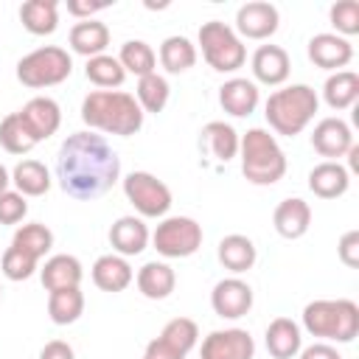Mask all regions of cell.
<instances>
[{
	"mask_svg": "<svg viewBox=\"0 0 359 359\" xmlns=\"http://www.w3.org/2000/svg\"><path fill=\"white\" fill-rule=\"evenodd\" d=\"M331 25L337 28L339 36H353L359 34V3L356 0H337L328 11Z\"/></svg>",
	"mask_w": 359,
	"mask_h": 359,
	"instance_id": "cell-39",
	"label": "cell"
},
{
	"mask_svg": "<svg viewBox=\"0 0 359 359\" xmlns=\"http://www.w3.org/2000/svg\"><path fill=\"white\" fill-rule=\"evenodd\" d=\"M39 278H42V286L48 292H56V289L79 286L84 278V269H81V261L76 255L59 252V255H50L45 261V266L39 269Z\"/></svg>",
	"mask_w": 359,
	"mask_h": 359,
	"instance_id": "cell-22",
	"label": "cell"
},
{
	"mask_svg": "<svg viewBox=\"0 0 359 359\" xmlns=\"http://www.w3.org/2000/svg\"><path fill=\"white\" fill-rule=\"evenodd\" d=\"M146 359H185L182 353H177V351H171L160 337H154L149 345H146V353H143Z\"/></svg>",
	"mask_w": 359,
	"mask_h": 359,
	"instance_id": "cell-46",
	"label": "cell"
},
{
	"mask_svg": "<svg viewBox=\"0 0 359 359\" xmlns=\"http://www.w3.org/2000/svg\"><path fill=\"white\" fill-rule=\"evenodd\" d=\"M264 342H266V351H269L272 359H294L303 348V334H300V325L294 320L275 317L266 325Z\"/></svg>",
	"mask_w": 359,
	"mask_h": 359,
	"instance_id": "cell-20",
	"label": "cell"
},
{
	"mask_svg": "<svg viewBox=\"0 0 359 359\" xmlns=\"http://www.w3.org/2000/svg\"><path fill=\"white\" fill-rule=\"evenodd\" d=\"M0 269L8 280H28L34 272H36V258L25 255L22 250L17 247H8L3 252V261H0Z\"/></svg>",
	"mask_w": 359,
	"mask_h": 359,
	"instance_id": "cell-40",
	"label": "cell"
},
{
	"mask_svg": "<svg viewBox=\"0 0 359 359\" xmlns=\"http://www.w3.org/2000/svg\"><path fill=\"white\" fill-rule=\"evenodd\" d=\"M351 185V171L342 163L323 160L309 171V191L320 199H337L348 191Z\"/></svg>",
	"mask_w": 359,
	"mask_h": 359,
	"instance_id": "cell-19",
	"label": "cell"
},
{
	"mask_svg": "<svg viewBox=\"0 0 359 359\" xmlns=\"http://www.w3.org/2000/svg\"><path fill=\"white\" fill-rule=\"evenodd\" d=\"M280 14L266 0H250L236 11V34L247 39H269L278 31Z\"/></svg>",
	"mask_w": 359,
	"mask_h": 359,
	"instance_id": "cell-11",
	"label": "cell"
},
{
	"mask_svg": "<svg viewBox=\"0 0 359 359\" xmlns=\"http://www.w3.org/2000/svg\"><path fill=\"white\" fill-rule=\"evenodd\" d=\"M202 224L191 216H165L151 233V244L163 258H188L202 247Z\"/></svg>",
	"mask_w": 359,
	"mask_h": 359,
	"instance_id": "cell-8",
	"label": "cell"
},
{
	"mask_svg": "<svg viewBox=\"0 0 359 359\" xmlns=\"http://www.w3.org/2000/svg\"><path fill=\"white\" fill-rule=\"evenodd\" d=\"M118 62H121V67H123L126 73H135V76L140 79V76L154 73L157 56H154V50H151L149 42H143V39H129V42L121 45Z\"/></svg>",
	"mask_w": 359,
	"mask_h": 359,
	"instance_id": "cell-36",
	"label": "cell"
},
{
	"mask_svg": "<svg viewBox=\"0 0 359 359\" xmlns=\"http://www.w3.org/2000/svg\"><path fill=\"white\" fill-rule=\"evenodd\" d=\"M311 146L320 157L339 163L353 149V132L342 118H323L311 132Z\"/></svg>",
	"mask_w": 359,
	"mask_h": 359,
	"instance_id": "cell-12",
	"label": "cell"
},
{
	"mask_svg": "<svg viewBox=\"0 0 359 359\" xmlns=\"http://www.w3.org/2000/svg\"><path fill=\"white\" fill-rule=\"evenodd\" d=\"M135 280H137L140 294L149 297V300H165L174 292V286H177V275H174V269L165 261H149V264H143L137 269V278Z\"/></svg>",
	"mask_w": 359,
	"mask_h": 359,
	"instance_id": "cell-25",
	"label": "cell"
},
{
	"mask_svg": "<svg viewBox=\"0 0 359 359\" xmlns=\"http://www.w3.org/2000/svg\"><path fill=\"white\" fill-rule=\"evenodd\" d=\"M11 247H17V250H22L25 255H31V258H45V252H50V247H53V233L45 227V224H39V222H31V224H22V227H17V233H14V238H11Z\"/></svg>",
	"mask_w": 359,
	"mask_h": 359,
	"instance_id": "cell-35",
	"label": "cell"
},
{
	"mask_svg": "<svg viewBox=\"0 0 359 359\" xmlns=\"http://www.w3.org/2000/svg\"><path fill=\"white\" fill-rule=\"evenodd\" d=\"M317 107H320V98H317L314 87H309V84H289L283 90H275L266 98L264 115H266L269 126L278 135L294 137V135H300L311 123Z\"/></svg>",
	"mask_w": 359,
	"mask_h": 359,
	"instance_id": "cell-3",
	"label": "cell"
},
{
	"mask_svg": "<svg viewBox=\"0 0 359 359\" xmlns=\"http://www.w3.org/2000/svg\"><path fill=\"white\" fill-rule=\"evenodd\" d=\"M202 149H208L219 163H227L238 154V132L224 121H210L202 129Z\"/></svg>",
	"mask_w": 359,
	"mask_h": 359,
	"instance_id": "cell-29",
	"label": "cell"
},
{
	"mask_svg": "<svg viewBox=\"0 0 359 359\" xmlns=\"http://www.w3.org/2000/svg\"><path fill=\"white\" fill-rule=\"evenodd\" d=\"M70 73H73V59L59 45H42L17 62V79L31 90L62 84Z\"/></svg>",
	"mask_w": 359,
	"mask_h": 359,
	"instance_id": "cell-6",
	"label": "cell"
},
{
	"mask_svg": "<svg viewBox=\"0 0 359 359\" xmlns=\"http://www.w3.org/2000/svg\"><path fill=\"white\" fill-rule=\"evenodd\" d=\"M143 359H146V356H143Z\"/></svg>",
	"mask_w": 359,
	"mask_h": 359,
	"instance_id": "cell-49",
	"label": "cell"
},
{
	"mask_svg": "<svg viewBox=\"0 0 359 359\" xmlns=\"http://www.w3.org/2000/svg\"><path fill=\"white\" fill-rule=\"evenodd\" d=\"M107 6H109L107 0H95V3H90V0H67V11L76 20H93V14L107 8Z\"/></svg>",
	"mask_w": 359,
	"mask_h": 359,
	"instance_id": "cell-43",
	"label": "cell"
},
{
	"mask_svg": "<svg viewBox=\"0 0 359 359\" xmlns=\"http://www.w3.org/2000/svg\"><path fill=\"white\" fill-rule=\"evenodd\" d=\"M84 314V294L79 286L56 289L48 294V317L56 325H70Z\"/></svg>",
	"mask_w": 359,
	"mask_h": 359,
	"instance_id": "cell-31",
	"label": "cell"
},
{
	"mask_svg": "<svg viewBox=\"0 0 359 359\" xmlns=\"http://www.w3.org/2000/svg\"><path fill=\"white\" fill-rule=\"evenodd\" d=\"M121 177V160L115 149L95 132H73L65 137L56 154L59 188L79 199L93 202L104 196Z\"/></svg>",
	"mask_w": 359,
	"mask_h": 359,
	"instance_id": "cell-1",
	"label": "cell"
},
{
	"mask_svg": "<svg viewBox=\"0 0 359 359\" xmlns=\"http://www.w3.org/2000/svg\"><path fill=\"white\" fill-rule=\"evenodd\" d=\"M160 65L168 73H185L196 65V45L188 36H165L160 45Z\"/></svg>",
	"mask_w": 359,
	"mask_h": 359,
	"instance_id": "cell-32",
	"label": "cell"
},
{
	"mask_svg": "<svg viewBox=\"0 0 359 359\" xmlns=\"http://www.w3.org/2000/svg\"><path fill=\"white\" fill-rule=\"evenodd\" d=\"M81 121L90 129L129 137L143 126V109L123 90H93L81 101Z\"/></svg>",
	"mask_w": 359,
	"mask_h": 359,
	"instance_id": "cell-2",
	"label": "cell"
},
{
	"mask_svg": "<svg viewBox=\"0 0 359 359\" xmlns=\"http://www.w3.org/2000/svg\"><path fill=\"white\" fill-rule=\"evenodd\" d=\"M84 76H87V81H93L95 87H101V90H112V87H121V84H123L126 70L121 67V62H118L115 56L101 53V56L87 59Z\"/></svg>",
	"mask_w": 359,
	"mask_h": 359,
	"instance_id": "cell-37",
	"label": "cell"
},
{
	"mask_svg": "<svg viewBox=\"0 0 359 359\" xmlns=\"http://www.w3.org/2000/svg\"><path fill=\"white\" fill-rule=\"evenodd\" d=\"M210 306L224 320H238L252 309V289L241 278H224L210 292Z\"/></svg>",
	"mask_w": 359,
	"mask_h": 359,
	"instance_id": "cell-13",
	"label": "cell"
},
{
	"mask_svg": "<svg viewBox=\"0 0 359 359\" xmlns=\"http://www.w3.org/2000/svg\"><path fill=\"white\" fill-rule=\"evenodd\" d=\"M216 255H219V261H222L224 269L241 275V272L252 269V264H255V258H258V250H255L252 238H247V236H241V233H230V236H224V238L219 241Z\"/></svg>",
	"mask_w": 359,
	"mask_h": 359,
	"instance_id": "cell-26",
	"label": "cell"
},
{
	"mask_svg": "<svg viewBox=\"0 0 359 359\" xmlns=\"http://www.w3.org/2000/svg\"><path fill=\"white\" fill-rule=\"evenodd\" d=\"M258 87L250 79H227L219 87V104L224 112H230L233 118H247L255 112L258 107Z\"/></svg>",
	"mask_w": 359,
	"mask_h": 359,
	"instance_id": "cell-21",
	"label": "cell"
},
{
	"mask_svg": "<svg viewBox=\"0 0 359 359\" xmlns=\"http://www.w3.org/2000/svg\"><path fill=\"white\" fill-rule=\"evenodd\" d=\"M39 359H76V353H73V348L65 339H50L39 351Z\"/></svg>",
	"mask_w": 359,
	"mask_h": 359,
	"instance_id": "cell-45",
	"label": "cell"
},
{
	"mask_svg": "<svg viewBox=\"0 0 359 359\" xmlns=\"http://www.w3.org/2000/svg\"><path fill=\"white\" fill-rule=\"evenodd\" d=\"M309 59L323 70H342L353 59V45L339 34H314L309 39Z\"/></svg>",
	"mask_w": 359,
	"mask_h": 359,
	"instance_id": "cell-14",
	"label": "cell"
},
{
	"mask_svg": "<svg viewBox=\"0 0 359 359\" xmlns=\"http://www.w3.org/2000/svg\"><path fill=\"white\" fill-rule=\"evenodd\" d=\"M132 278H135V272L123 255L109 252V255L95 258V264H93V283L101 292H123L132 283Z\"/></svg>",
	"mask_w": 359,
	"mask_h": 359,
	"instance_id": "cell-23",
	"label": "cell"
},
{
	"mask_svg": "<svg viewBox=\"0 0 359 359\" xmlns=\"http://www.w3.org/2000/svg\"><path fill=\"white\" fill-rule=\"evenodd\" d=\"M0 292H3V289H0Z\"/></svg>",
	"mask_w": 359,
	"mask_h": 359,
	"instance_id": "cell-50",
	"label": "cell"
},
{
	"mask_svg": "<svg viewBox=\"0 0 359 359\" xmlns=\"http://www.w3.org/2000/svg\"><path fill=\"white\" fill-rule=\"evenodd\" d=\"M20 20L28 34L45 36L59 28V3L56 0H25L20 6Z\"/></svg>",
	"mask_w": 359,
	"mask_h": 359,
	"instance_id": "cell-27",
	"label": "cell"
},
{
	"mask_svg": "<svg viewBox=\"0 0 359 359\" xmlns=\"http://www.w3.org/2000/svg\"><path fill=\"white\" fill-rule=\"evenodd\" d=\"M11 182L22 196H42L50 191V171L39 160H20L11 171Z\"/></svg>",
	"mask_w": 359,
	"mask_h": 359,
	"instance_id": "cell-30",
	"label": "cell"
},
{
	"mask_svg": "<svg viewBox=\"0 0 359 359\" xmlns=\"http://www.w3.org/2000/svg\"><path fill=\"white\" fill-rule=\"evenodd\" d=\"M289 70H292V62H289V53L280 45H261L252 53V76L261 84L278 87L289 79Z\"/></svg>",
	"mask_w": 359,
	"mask_h": 359,
	"instance_id": "cell-18",
	"label": "cell"
},
{
	"mask_svg": "<svg viewBox=\"0 0 359 359\" xmlns=\"http://www.w3.org/2000/svg\"><path fill=\"white\" fill-rule=\"evenodd\" d=\"M348 157H351V168L356 171V168H359V146H356V143H353V149L348 151Z\"/></svg>",
	"mask_w": 359,
	"mask_h": 359,
	"instance_id": "cell-48",
	"label": "cell"
},
{
	"mask_svg": "<svg viewBox=\"0 0 359 359\" xmlns=\"http://www.w3.org/2000/svg\"><path fill=\"white\" fill-rule=\"evenodd\" d=\"M8 185H11V174H8V171H6V165L0 163V194H3V191H8Z\"/></svg>",
	"mask_w": 359,
	"mask_h": 359,
	"instance_id": "cell-47",
	"label": "cell"
},
{
	"mask_svg": "<svg viewBox=\"0 0 359 359\" xmlns=\"http://www.w3.org/2000/svg\"><path fill=\"white\" fill-rule=\"evenodd\" d=\"M238 154H241V174L252 185H275L286 174V154L275 135L255 126L247 129L244 137H238Z\"/></svg>",
	"mask_w": 359,
	"mask_h": 359,
	"instance_id": "cell-5",
	"label": "cell"
},
{
	"mask_svg": "<svg viewBox=\"0 0 359 359\" xmlns=\"http://www.w3.org/2000/svg\"><path fill=\"white\" fill-rule=\"evenodd\" d=\"M39 140L31 135L28 123L22 121L20 112H11L0 121V146L8 151V154H28Z\"/></svg>",
	"mask_w": 359,
	"mask_h": 359,
	"instance_id": "cell-33",
	"label": "cell"
},
{
	"mask_svg": "<svg viewBox=\"0 0 359 359\" xmlns=\"http://www.w3.org/2000/svg\"><path fill=\"white\" fill-rule=\"evenodd\" d=\"M199 45H202L205 62L219 73H233L247 62V48L241 42V36L222 20L202 22Z\"/></svg>",
	"mask_w": 359,
	"mask_h": 359,
	"instance_id": "cell-7",
	"label": "cell"
},
{
	"mask_svg": "<svg viewBox=\"0 0 359 359\" xmlns=\"http://www.w3.org/2000/svg\"><path fill=\"white\" fill-rule=\"evenodd\" d=\"M160 339H163L171 351L188 356V351L199 342V325H196L191 317H174V320H168V323L163 325Z\"/></svg>",
	"mask_w": 359,
	"mask_h": 359,
	"instance_id": "cell-38",
	"label": "cell"
},
{
	"mask_svg": "<svg viewBox=\"0 0 359 359\" xmlns=\"http://www.w3.org/2000/svg\"><path fill=\"white\" fill-rule=\"evenodd\" d=\"M272 224L278 230V236L283 238H303L311 227V208L306 199L300 196H289V199H280L275 213H272Z\"/></svg>",
	"mask_w": 359,
	"mask_h": 359,
	"instance_id": "cell-15",
	"label": "cell"
},
{
	"mask_svg": "<svg viewBox=\"0 0 359 359\" xmlns=\"http://www.w3.org/2000/svg\"><path fill=\"white\" fill-rule=\"evenodd\" d=\"M123 194L146 219H160L171 208V188L149 171H132L123 180Z\"/></svg>",
	"mask_w": 359,
	"mask_h": 359,
	"instance_id": "cell-9",
	"label": "cell"
},
{
	"mask_svg": "<svg viewBox=\"0 0 359 359\" xmlns=\"http://www.w3.org/2000/svg\"><path fill=\"white\" fill-rule=\"evenodd\" d=\"M70 48L79 53V56H101L109 45V28L101 22V20H79L73 28H70Z\"/></svg>",
	"mask_w": 359,
	"mask_h": 359,
	"instance_id": "cell-24",
	"label": "cell"
},
{
	"mask_svg": "<svg viewBox=\"0 0 359 359\" xmlns=\"http://www.w3.org/2000/svg\"><path fill=\"white\" fill-rule=\"evenodd\" d=\"M323 98L331 109H348L359 98V76L353 70H337L323 84Z\"/></svg>",
	"mask_w": 359,
	"mask_h": 359,
	"instance_id": "cell-28",
	"label": "cell"
},
{
	"mask_svg": "<svg viewBox=\"0 0 359 359\" xmlns=\"http://www.w3.org/2000/svg\"><path fill=\"white\" fill-rule=\"evenodd\" d=\"M168 95H171V87H168V81H165L157 70L137 79L135 101L140 104L143 112H163L165 104H168Z\"/></svg>",
	"mask_w": 359,
	"mask_h": 359,
	"instance_id": "cell-34",
	"label": "cell"
},
{
	"mask_svg": "<svg viewBox=\"0 0 359 359\" xmlns=\"http://www.w3.org/2000/svg\"><path fill=\"white\" fill-rule=\"evenodd\" d=\"M297 356H300V359H342L339 351H337L331 342H314V345H309V348H300Z\"/></svg>",
	"mask_w": 359,
	"mask_h": 359,
	"instance_id": "cell-44",
	"label": "cell"
},
{
	"mask_svg": "<svg viewBox=\"0 0 359 359\" xmlns=\"http://www.w3.org/2000/svg\"><path fill=\"white\" fill-rule=\"evenodd\" d=\"M303 328L323 342H353L359 334V306L348 297L311 300L303 309Z\"/></svg>",
	"mask_w": 359,
	"mask_h": 359,
	"instance_id": "cell-4",
	"label": "cell"
},
{
	"mask_svg": "<svg viewBox=\"0 0 359 359\" xmlns=\"http://www.w3.org/2000/svg\"><path fill=\"white\" fill-rule=\"evenodd\" d=\"M252 356H255V339L244 328L210 331L199 348V359H252Z\"/></svg>",
	"mask_w": 359,
	"mask_h": 359,
	"instance_id": "cell-10",
	"label": "cell"
},
{
	"mask_svg": "<svg viewBox=\"0 0 359 359\" xmlns=\"http://www.w3.org/2000/svg\"><path fill=\"white\" fill-rule=\"evenodd\" d=\"M20 115H22V121L28 123L31 135H34L39 143L48 140L50 135H56V129H59V123H62V109H59V104H56L53 98H48V95L31 98V101L20 109Z\"/></svg>",
	"mask_w": 359,
	"mask_h": 359,
	"instance_id": "cell-17",
	"label": "cell"
},
{
	"mask_svg": "<svg viewBox=\"0 0 359 359\" xmlns=\"http://www.w3.org/2000/svg\"><path fill=\"white\" fill-rule=\"evenodd\" d=\"M28 213V202L20 191H3L0 194V224H17Z\"/></svg>",
	"mask_w": 359,
	"mask_h": 359,
	"instance_id": "cell-41",
	"label": "cell"
},
{
	"mask_svg": "<svg viewBox=\"0 0 359 359\" xmlns=\"http://www.w3.org/2000/svg\"><path fill=\"white\" fill-rule=\"evenodd\" d=\"M337 255H339V261H342L345 266H351V269L359 266V230H348V233L339 238Z\"/></svg>",
	"mask_w": 359,
	"mask_h": 359,
	"instance_id": "cell-42",
	"label": "cell"
},
{
	"mask_svg": "<svg viewBox=\"0 0 359 359\" xmlns=\"http://www.w3.org/2000/svg\"><path fill=\"white\" fill-rule=\"evenodd\" d=\"M149 238H151V233H149V227L143 224L140 216H121L109 227V244H112L115 255H123V258L140 255L146 250Z\"/></svg>",
	"mask_w": 359,
	"mask_h": 359,
	"instance_id": "cell-16",
	"label": "cell"
}]
</instances>
